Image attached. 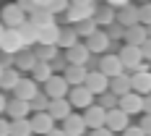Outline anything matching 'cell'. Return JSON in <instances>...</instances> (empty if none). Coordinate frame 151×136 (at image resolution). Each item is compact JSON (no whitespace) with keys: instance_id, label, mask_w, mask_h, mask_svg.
<instances>
[{"instance_id":"6da1fadb","label":"cell","mask_w":151,"mask_h":136,"mask_svg":"<svg viewBox=\"0 0 151 136\" xmlns=\"http://www.w3.org/2000/svg\"><path fill=\"white\" fill-rule=\"evenodd\" d=\"M94 97H96V94H94L86 84H78V87H70V89H68V100H70V105L78 107V110L94 105Z\"/></svg>"},{"instance_id":"7a4b0ae2","label":"cell","mask_w":151,"mask_h":136,"mask_svg":"<svg viewBox=\"0 0 151 136\" xmlns=\"http://www.w3.org/2000/svg\"><path fill=\"white\" fill-rule=\"evenodd\" d=\"M24 50V42H21V34L18 29H11L5 26V31L0 34V52H8V55H16Z\"/></svg>"},{"instance_id":"3957f363","label":"cell","mask_w":151,"mask_h":136,"mask_svg":"<svg viewBox=\"0 0 151 136\" xmlns=\"http://www.w3.org/2000/svg\"><path fill=\"white\" fill-rule=\"evenodd\" d=\"M104 126L112 134H117L125 126H130V115H128L122 107H109V110H107V118H104Z\"/></svg>"},{"instance_id":"277c9868","label":"cell","mask_w":151,"mask_h":136,"mask_svg":"<svg viewBox=\"0 0 151 136\" xmlns=\"http://www.w3.org/2000/svg\"><path fill=\"white\" fill-rule=\"evenodd\" d=\"M133 79V92L138 94H149L151 92V71H149V63H141L136 71L130 73Z\"/></svg>"},{"instance_id":"5b68a950","label":"cell","mask_w":151,"mask_h":136,"mask_svg":"<svg viewBox=\"0 0 151 136\" xmlns=\"http://www.w3.org/2000/svg\"><path fill=\"white\" fill-rule=\"evenodd\" d=\"M68 89H70V84L65 81V76H50L45 81V94L50 100H60V97H68Z\"/></svg>"},{"instance_id":"8992f818","label":"cell","mask_w":151,"mask_h":136,"mask_svg":"<svg viewBox=\"0 0 151 136\" xmlns=\"http://www.w3.org/2000/svg\"><path fill=\"white\" fill-rule=\"evenodd\" d=\"M0 21H3L5 26L16 29V26H21V24L26 21V11H24L18 3H11V5H5V8H3V13H0Z\"/></svg>"},{"instance_id":"52a82bcc","label":"cell","mask_w":151,"mask_h":136,"mask_svg":"<svg viewBox=\"0 0 151 136\" xmlns=\"http://www.w3.org/2000/svg\"><path fill=\"white\" fill-rule=\"evenodd\" d=\"M31 131L34 134H39V136H45V134H50L52 128H55V118L47 113V110H37V113H31Z\"/></svg>"},{"instance_id":"ba28073f","label":"cell","mask_w":151,"mask_h":136,"mask_svg":"<svg viewBox=\"0 0 151 136\" xmlns=\"http://www.w3.org/2000/svg\"><path fill=\"white\" fill-rule=\"evenodd\" d=\"M117 55H120L125 71H136L138 65L143 63V52H141V47H138V45H125Z\"/></svg>"},{"instance_id":"9c48e42d","label":"cell","mask_w":151,"mask_h":136,"mask_svg":"<svg viewBox=\"0 0 151 136\" xmlns=\"http://www.w3.org/2000/svg\"><path fill=\"white\" fill-rule=\"evenodd\" d=\"M117 107H122L128 115H138V113H143V94L128 92V94L117 97Z\"/></svg>"},{"instance_id":"30bf717a","label":"cell","mask_w":151,"mask_h":136,"mask_svg":"<svg viewBox=\"0 0 151 136\" xmlns=\"http://www.w3.org/2000/svg\"><path fill=\"white\" fill-rule=\"evenodd\" d=\"M99 71L104 76H117V73H122L125 71V65H122V60H120V55H115V52H104L102 58H99Z\"/></svg>"},{"instance_id":"8fae6325","label":"cell","mask_w":151,"mask_h":136,"mask_svg":"<svg viewBox=\"0 0 151 136\" xmlns=\"http://www.w3.org/2000/svg\"><path fill=\"white\" fill-rule=\"evenodd\" d=\"M104 118H107V110L102 105L83 107V123H86V128H99V126H104Z\"/></svg>"},{"instance_id":"7c38bea8","label":"cell","mask_w":151,"mask_h":136,"mask_svg":"<svg viewBox=\"0 0 151 136\" xmlns=\"http://www.w3.org/2000/svg\"><path fill=\"white\" fill-rule=\"evenodd\" d=\"M5 113L11 115V121H16V118H29V115H31V105H29V100L13 97V100H8Z\"/></svg>"},{"instance_id":"4fadbf2b","label":"cell","mask_w":151,"mask_h":136,"mask_svg":"<svg viewBox=\"0 0 151 136\" xmlns=\"http://www.w3.org/2000/svg\"><path fill=\"white\" fill-rule=\"evenodd\" d=\"M109 92L112 94H117V97H122V94H128V92H133V79H130V73H117L109 79Z\"/></svg>"},{"instance_id":"5bb4252c","label":"cell","mask_w":151,"mask_h":136,"mask_svg":"<svg viewBox=\"0 0 151 136\" xmlns=\"http://www.w3.org/2000/svg\"><path fill=\"white\" fill-rule=\"evenodd\" d=\"M112 45V39H109V34L107 31H94L91 37H86V47H89V52H107Z\"/></svg>"},{"instance_id":"9a60e30c","label":"cell","mask_w":151,"mask_h":136,"mask_svg":"<svg viewBox=\"0 0 151 136\" xmlns=\"http://www.w3.org/2000/svg\"><path fill=\"white\" fill-rule=\"evenodd\" d=\"M94 94H102V92L109 89V76H104L102 71H89L86 73V81H83Z\"/></svg>"},{"instance_id":"2e32d148","label":"cell","mask_w":151,"mask_h":136,"mask_svg":"<svg viewBox=\"0 0 151 136\" xmlns=\"http://www.w3.org/2000/svg\"><path fill=\"white\" fill-rule=\"evenodd\" d=\"M122 39H125V45H143L146 39H149V31L143 24H133V26H125V34H122Z\"/></svg>"},{"instance_id":"e0dca14e","label":"cell","mask_w":151,"mask_h":136,"mask_svg":"<svg viewBox=\"0 0 151 136\" xmlns=\"http://www.w3.org/2000/svg\"><path fill=\"white\" fill-rule=\"evenodd\" d=\"M70 110H73V105H70V100H68V97H60V100H50V105H47V113H50L55 121H63V118H68V115H70Z\"/></svg>"},{"instance_id":"ac0fdd59","label":"cell","mask_w":151,"mask_h":136,"mask_svg":"<svg viewBox=\"0 0 151 136\" xmlns=\"http://www.w3.org/2000/svg\"><path fill=\"white\" fill-rule=\"evenodd\" d=\"M89 58H91L89 47L81 45V42H76L73 47H68V50H65V60H68V63H76V65H86Z\"/></svg>"},{"instance_id":"d6986e66","label":"cell","mask_w":151,"mask_h":136,"mask_svg":"<svg viewBox=\"0 0 151 136\" xmlns=\"http://www.w3.org/2000/svg\"><path fill=\"white\" fill-rule=\"evenodd\" d=\"M63 131H65L68 136H83V134H86L83 115H76V113H70L68 118H63Z\"/></svg>"},{"instance_id":"ffe728a7","label":"cell","mask_w":151,"mask_h":136,"mask_svg":"<svg viewBox=\"0 0 151 136\" xmlns=\"http://www.w3.org/2000/svg\"><path fill=\"white\" fill-rule=\"evenodd\" d=\"M86 73H89V68L86 65H76V63H68L65 65V81L70 84V87H78V84H83L86 81Z\"/></svg>"},{"instance_id":"44dd1931","label":"cell","mask_w":151,"mask_h":136,"mask_svg":"<svg viewBox=\"0 0 151 136\" xmlns=\"http://www.w3.org/2000/svg\"><path fill=\"white\" fill-rule=\"evenodd\" d=\"M58 37H60V26L58 24L39 26V31H37V42L39 45H58Z\"/></svg>"},{"instance_id":"7402d4cb","label":"cell","mask_w":151,"mask_h":136,"mask_svg":"<svg viewBox=\"0 0 151 136\" xmlns=\"http://www.w3.org/2000/svg\"><path fill=\"white\" fill-rule=\"evenodd\" d=\"M29 21L39 29V26H47V24H55V13L50 11V8H42V5H37L34 11L29 13Z\"/></svg>"},{"instance_id":"603a6c76","label":"cell","mask_w":151,"mask_h":136,"mask_svg":"<svg viewBox=\"0 0 151 136\" xmlns=\"http://www.w3.org/2000/svg\"><path fill=\"white\" fill-rule=\"evenodd\" d=\"M37 81L34 79H18V84H16V89H13V97H21V100H31L34 94H37Z\"/></svg>"},{"instance_id":"cb8c5ba5","label":"cell","mask_w":151,"mask_h":136,"mask_svg":"<svg viewBox=\"0 0 151 136\" xmlns=\"http://www.w3.org/2000/svg\"><path fill=\"white\" fill-rule=\"evenodd\" d=\"M13 65L24 73V71H29L31 73V68L37 65V55L31 52V50H21V52H16L13 55Z\"/></svg>"},{"instance_id":"d4e9b609","label":"cell","mask_w":151,"mask_h":136,"mask_svg":"<svg viewBox=\"0 0 151 136\" xmlns=\"http://www.w3.org/2000/svg\"><path fill=\"white\" fill-rule=\"evenodd\" d=\"M18 79H21V71L11 65V68H5L3 73H0V92H13L16 84H18Z\"/></svg>"},{"instance_id":"484cf974","label":"cell","mask_w":151,"mask_h":136,"mask_svg":"<svg viewBox=\"0 0 151 136\" xmlns=\"http://www.w3.org/2000/svg\"><path fill=\"white\" fill-rule=\"evenodd\" d=\"M117 24H122V26H133V24H138V8L136 5H122L120 11H117V18H115Z\"/></svg>"},{"instance_id":"4316f807","label":"cell","mask_w":151,"mask_h":136,"mask_svg":"<svg viewBox=\"0 0 151 136\" xmlns=\"http://www.w3.org/2000/svg\"><path fill=\"white\" fill-rule=\"evenodd\" d=\"M91 16H94L91 8H83V5H68V11H65V21H68V24H78V21L91 18Z\"/></svg>"},{"instance_id":"83f0119b","label":"cell","mask_w":151,"mask_h":136,"mask_svg":"<svg viewBox=\"0 0 151 136\" xmlns=\"http://www.w3.org/2000/svg\"><path fill=\"white\" fill-rule=\"evenodd\" d=\"M16 29H18V34H21L24 47H29V45H34V42H37V31H39V29H37L31 21H24V24H21V26H16Z\"/></svg>"},{"instance_id":"f1b7e54d","label":"cell","mask_w":151,"mask_h":136,"mask_svg":"<svg viewBox=\"0 0 151 136\" xmlns=\"http://www.w3.org/2000/svg\"><path fill=\"white\" fill-rule=\"evenodd\" d=\"M115 18H117V13L112 11V5H104V8H96V11H94V21H96L99 26H109Z\"/></svg>"},{"instance_id":"f546056e","label":"cell","mask_w":151,"mask_h":136,"mask_svg":"<svg viewBox=\"0 0 151 136\" xmlns=\"http://www.w3.org/2000/svg\"><path fill=\"white\" fill-rule=\"evenodd\" d=\"M31 121L29 118H16L11 121V136H31Z\"/></svg>"},{"instance_id":"4dcf8cb0","label":"cell","mask_w":151,"mask_h":136,"mask_svg":"<svg viewBox=\"0 0 151 136\" xmlns=\"http://www.w3.org/2000/svg\"><path fill=\"white\" fill-rule=\"evenodd\" d=\"M31 73H34V76H31L34 81H42V84H45V81L55 73V71H52V65H50L47 60H37V65L31 68Z\"/></svg>"},{"instance_id":"1f68e13d","label":"cell","mask_w":151,"mask_h":136,"mask_svg":"<svg viewBox=\"0 0 151 136\" xmlns=\"http://www.w3.org/2000/svg\"><path fill=\"white\" fill-rule=\"evenodd\" d=\"M73 29H76V34H78V37H91L94 31L99 29V24H96V21H94V16H91V18H83V21L73 24Z\"/></svg>"},{"instance_id":"d6a6232c","label":"cell","mask_w":151,"mask_h":136,"mask_svg":"<svg viewBox=\"0 0 151 136\" xmlns=\"http://www.w3.org/2000/svg\"><path fill=\"white\" fill-rule=\"evenodd\" d=\"M76 42H78V34H76V29H60V37H58V47L68 50V47H73Z\"/></svg>"},{"instance_id":"836d02e7","label":"cell","mask_w":151,"mask_h":136,"mask_svg":"<svg viewBox=\"0 0 151 136\" xmlns=\"http://www.w3.org/2000/svg\"><path fill=\"white\" fill-rule=\"evenodd\" d=\"M34 55H37V60H47L50 63L55 55H58V45H39V50H37Z\"/></svg>"},{"instance_id":"e575fe53","label":"cell","mask_w":151,"mask_h":136,"mask_svg":"<svg viewBox=\"0 0 151 136\" xmlns=\"http://www.w3.org/2000/svg\"><path fill=\"white\" fill-rule=\"evenodd\" d=\"M96 97H99V105L104 107V110H109V107H117V94H112L109 89L102 92V94H96Z\"/></svg>"},{"instance_id":"d590c367","label":"cell","mask_w":151,"mask_h":136,"mask_svg":"<svg viewBox=\"0 0 151 136\" xmlns=\"http://www.w3.org/2000/svg\"><path fill=\"white\" fill-rule=\"evenodd\" d=\"M29 105H31V110H34V113H37V110H47V105H50V97L37 92V94L29 100Z\"/></svg>"},{"instance_id":"8d00e7d4","label":"cell","mask_w":151,"mask_h":136,"mask_svg":"<svg viewBox=\"0 0 151 136\" xmlns=\"http://www.w3.org/2000/svg\"><path fill=\"white\" fill-rule=\"evenodd\" d=\"M138 24H143V26H149V24H151V0H149V3H143V5L138 8Z\"/></svg>"},{"instance_id":"74e56055","label":"cell","mask_w":151,"mask_h":136,"mask_svg":"<svg viewBox=\"0 0 151 136\" xmlns=\"http://www.w3.org/2000/svg\"><path fill=\"white\" fill-rule=\"evenodd\" d=\"M68 5H70V0H50V5H47V8H50L52 13H65V11H68Z\"/></svg>"},{"instance_id":"f35d334b","label":"cell","mask_w":151,"mask_h":136,"mask_svg":"<svg viewBox=\"0 0 151 136\" xmlns=\"http://www.w3.org/2000/svg\"><path fill=\"white\" fill-rule=\"evenodd\" d=\"M107 34H109V39H122V34H125V26H122V24H117V21H112Z\"/></svg>"},{"instance_id":"ab89813d","label":"cell","mask_w":151,"mask_h":136,"mask_svg":"<svg viewBox=\"0 0 151 136\" xmlns=\"http://www.w3.org/2000/svg\"><path fill=\"white\" fill-rule=\"evenodd\" d=\"M120 134H122V136H146L141 126H125V128H122Z\"/></svg>"},{"instance_id":"60d3db41","label":"cell","mask_w":151,"mask_h":136,"mask_svg":"<svg viewBox=\"0 0 151 136\" xmlns=\"http://www.w3.org/2000/svg\"><path fill=\"white\" fill-rule=\"evenodd\" d=\"M138 126L143 128V134H146V136H151V113H143V118H141Z\"/></svg>"},{"instance_id":"b9f144b4","label":"cell","mask_w":151,"mask_h":136,"mask_svg":"<svg viewBox=\"0 0 151 136\" xmlns=\"http://www.w3.org/2000/svg\"><path fill=\"white\" fill-rule=\"evenodd\" d=\"M141 52H143V60L151 63V37L146 39V42H143V45H141Z\"/></svg>"},{"instance_id":"7bdbcfd3","label":"cell","mask_w":151,"mask_h":136,"mask_svg":"<svg viewBox=\"0 0 151 136\" xmlns=\"http://www.w3.org/2000/svg\"><path fill=\"white\" fill-rule=\"evenodd\" d=\"M0 136H11V121L0 115Z\"/></svg>"},{"instance_id":"ee69618b","label":"cell","mask_w":151,"mask_h":136,"mask_svg":"<svg viewBox=\"0 0 151 136\" xmlns=\"http://www.w3.org/2000/svg\"><path fill=\"white\" fill-rule=\"evenodd\" d=\"M91 136H112V131L107 126H99V128H91Z\"/></svg>"},{"instance_id":"f6af8a7d","label":"cell","mask_w":151,"mask_h":136,"mask_svg":"<svg viewBox=\"0 0 151 136\" xmlns=\"http://www.w3.org/2000/svg\"><path fill=\"white\" fill-rule=\"evenodd\" d=\"M70 5H83V8H91V11H96L94 0H70Z\"/></svg>"},{"instance_id":"bcb514c9","label":"cell","mask_w":151,"mask_h":136,"mask_svg":"<svg viewBox=\"0 0 151 136\" xmlns=\"http://www.w3.org/2000/svg\"><path fill=\"white\" fill-rule=\"evenodd\" d=\"M18 5H21V8L26 11V13H31V11L37 8V5H34V0H18Z\"/></svg>"},{"instance_id":"7dc6e473","label":"cell","mask_w":151,"mask_h":136,"mask_svg":"<svg viewBox=\"0 0 151 136\" xmlns=\"http://www.w3.org/2000/svg\"><path fill=\"white\" fill-rule=\"evenodd\" d=\"M143 113H151V92L143 94Z\"/></svg>"},{"instance_id":"c3c4849f","label":"cell","mask_w":151,"mask_h":136,"mask_svg":"<svg viewBox=\"0 0 151 136\" xmlns=\"http://www.w3.org/2000/svg\"><path fill=\"white\" fill-rule=\"evenodd\" d=\"M107 5H112V8H122V5H128V0H107Z\"/></svg>"},{"instance_id":"681fc988","label":"cell","mask_w":151,"mask_h":136,"mask_svg":"<svg viewBox=\"0 0 151 136\" xmlns=\"http://www.w3.org/2000/svg\"><path fill=\"white\" fill-rule=\"evenodd\" d=\"M5 107H8V97H5V94L0 92V115L5 113Z\"/></svg>"},{"instance_id":"f907efd6","label":"cell","mask_w":151,"mask_h":136,"mask_svg":"<svg viewBox=\"0 0 151 136\" xmlns=\"http://www.w3.org/2000/svg\"><path fill=\"white\" fill-rule=\"evenodd\" d=\"M45 136H68V134H65L63 128H52V131H50V134H45Z\"/></svg>"},{"instance_id":"816d5d0a","label":"cell","mask_w":151,"mask_h":136,"mask_svg":"<svg viewBox=\"0 0 151 136\" xmlns=\"http://www.w3.org/2000/svg\"><path fill=\"white\" fill-rule=\"evenodd\" d=\"M34 5H42V8H47V5H50V0H34Z\"/></svg>"},{"instance_id":"f5cc1de1","label":"cell","mask_w":151,"mask_h":136,"mask_svg":"<svg viewBox=\"0 0 151 136\" xmlns=\"http://www.w3.org/2000/svg\"><path fill=\"white\" fill-rule=\"evenodd\" d=\"M3 31H5V24H3V21H0V34H3Z\"/></svg>"},{"instance_id":"db71d44e","label":"cell","mask_w":151,"mask_h":136,"mask_svg":"<svg viewBox=\"0 0 151 136\" xmlns=\"http://www.w3.org/2000/svg\"><path fill=\"white\" fill-rule=\"evenodd\" d=\"M146 31H149V37H151V24H149V26H146Z\"/></svg>"},{"instance_id":"11a10c76","label":"cell","mask_w":151,"mask_h":136,"mask_svg":"<svg viewBox=\"0 0 151 136\" xmlns=\"http://www.w3.org/2000/svg\"><path fill=\"white\" fill-rule=\"evenodd\" d=\"M3 71H5V68H3V63H0V73H3Z\"/></svg>"},{"instance_id":"9f6ffc18","label":"cell","mask_w":151,"mask_h":136,"mask_svg":"<svg viewBox=\"0 0 151 136\" xmlns=\"http://www.w3.org/2000/svg\"><path fill=\"white\" fill-rule=\"evenodd\" d=\"M31 136H39V134H31Z\"/></svg>"},{"instance_id":"6f0895ef","label":"cell","mask_w":151,"mask_h":136,"mask_svg":"<svg viewBox=\"0 0 151 136\" xmlns=\"http://www.w3.org/2000/svg\"><path fill=\"white\" fill-rule=\"evenodd\" d=\"M143 3H149V0H143Z\"/></svg>"}]
</instances>
